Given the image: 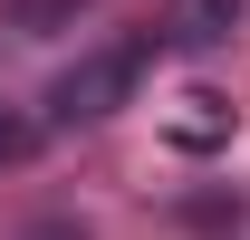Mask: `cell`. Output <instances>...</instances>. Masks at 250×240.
<instances>
[{
	"instance_id": "obj_1",
	"label": "cell",
	"mask_w": 250,
	"mask_h": 240,
	"mask_svg": "<svg viewBox=\"0 0 250 240\" xmlns=\"http://www.w3.org/2000/svg\"><path fill=\"white\" fill-rule=\"evenodd\" d=\"M135 77H145V39H116V48H87V58L67 67L58 87H48V116L58 125H106L135 96Z\"/></svg>"
},
{
	"instance_id": "obj_2",
	"label": "cell",
	"mask_w": 250,
	"mask_h": 240,
	"mask_svg": "<svg viewBox=\"0 0 250 240\" xmlns=\"http://www.w3.org/2000/svg\"><path fill=\"white\" fill-rule=\"evenodd\" d=\"M231 125H241V106H231L221 87H183L173 106H164V135H173L183 154H221V144H231Z\"/></svg>"
},
{
	"instance_id": "obj_3",
	"label": "cell",
	"mask_w": 250,
	"mask_h": 240,
	"mask_svg": "<svg viewBox=\"0 0 250 240\" xmlns=\"http://www.w3.org/2000/svg\"><path fill=\"white\" fill-rule=\"evenodd\" d=\"M241 10H250V0H173L164 29H173V48H221V39L241 29Z\"/></svg>"
},
{
	"instance_id": "obj_4",
	"label": "cell",
	"mask_w": 250,
	"mask_h": 240,
	"mask_svg": "<svg viewBox=\"0 0 250 240\" xmlns=\"http://www.w3.org/2000/svg\"><path fill=\"white\" fill-rule=\"evenodd\" d=\"M39 154V125L20 116V106H0V173H10V163H29Z\"/></svg>"
},
{
	"instance_id": "obj_5",
	"label": "cell",
	"mask_w": 250,
	"mask_h": 240,
	"mask_svg": "<svg viewBox=\"0 0 250 240\" xmlns=\"http://www.w3.org/2000/svg\"><path fill=\"white\" fill-rule=\"evenodd\" d=\"M29 240H87V231H77V221H39Z\"/></svg>"
}]
</instances>
